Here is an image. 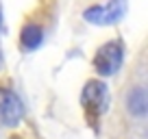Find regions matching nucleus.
I'll use <instances>...</instances> for the list:
<instances>
[{
  "label": "nucleus",
  "instance_id": "20e7f679",
  "mask_svg": "<svg viewBox=\"0 0 148 139\" xmlns=\"http://www.w3.org/2000/svg\"><path fill=\"white\" fill-rule=\"evenodd\" d=\"M24 115L20 98L11 89L0 87V126H15Z\"/></svg>",
  "mask_w": 148,
  "mask_h": 139
},
{
  "label": "nucleus",
  "instance_id": "7ed1b4c3",
  "mask_svg": "<svg viewBox=\"0 0 148 139\" xmlns=\"http://www.w3.org/2000/svg\"><path fill=\"white\" fill-rule=\"evenodd\" d=\"M122 59H124V50L118 42H109L105 46L98 48L96 57H94V67L100 76H113L120 70Z\"/></svg>",
  "mask_w": 148,
  "mask_h": 139
},
{
  "label": "nucleus",
  "instance_id": "f257e3e1",
  "mask_svg": "<svg viewBox=\"0 0 148 139\" xmlns=\"http://www.w3.org/2000/svg\"><path fill=\"white\" fill-rule=\"evenodd\" d=\"M81 102H83L87 120L94 124L109 107V89H107V85L100 83V80H89L85 85L83 93H81Z\"/></svg>",
  "mask_w": 148,
  "mask_h": 139
},
{
  "label": "nucleus",
  "instance_id": "39448f33",
  "mask_svg": "<svg viewBox=\"0 0 148 139\" xmlns=\"http://www.w3.org/2000/svg\"><path fill=\"white\" fill-rule=\"evenodd\" d=\"M20 42H22V46L26 48V50H35V48H39L42 42H44V31L37 26V24H26V26L22 28Z\"/></svg>",
  "mask_w": 148,
  "mask_h": 139
},
{
  "label": "nucleus",
  "instance_id": "f03ea898",
  "mask_svg": "<svg viewBox=\"0 0 148 139\" xmlns=\"http://www.w3.org/2000/svg\"><path fill=\"white\" fill-rule=\"evenodd\" d=\"M126 9V0H109L107 5H98V7H89L83 13V18L89 24H98V26H109V24H116L124 18Z\"/></svg>",
  "mask_w": 148,
  "mask_h": 139
},
{
  "label": "nucleus",
  "instance_id": "423d86ee",
  "mask_svg": "<svg viewBox=\"0 0 148 139\" xmlns=\"http://www.w3.org/2000/svg\"><path fill=\"white\" fill-rule=\"evenodd\" d=\"M146 91H144V87H137L133 89V91L129 93V111L135 113V115H144L146 113Z\"/></svg>",
  "mask_w": 148,
  "mask_h": 139
}]
</instances>
